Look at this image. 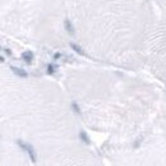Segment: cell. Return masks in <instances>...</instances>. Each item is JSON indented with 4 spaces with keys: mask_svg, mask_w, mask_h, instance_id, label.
Returning a JSON list of instances; mask_svg holds the SVG:
<instances>
[{
    "mask_svg": "<svg viewBox=\"0 0 166 166\" xmlns=\"http://www.w3.org/2000/svg\"><path fill=\"white\" fill-rule=\"evenodd\" d=\"M64 27H65V30H67V32L68 33H71V34H74V27H73V24H72V22L69 21V19H65L64 21Z\"/></svg>",
    "mask_w": 166,
    "mask_h": 166,
    "instance_id": "cell-4",
    "label": "cell"
},
{
    "mask_svg": "<svg viewBox=\"0 0 166 166\" xmlns=\"http://www.w3.org/2000/svg\"><path fill=\"white\" fill-rule=\"evenodd\" d=\"M60 56H62V54H60V52H56V54L54 55V58H55V59H59Z\"/></svg>",
    "mask_w": 166,
    "mask_h": 166,
    "instance_id": "cell-11",
    "label": "cell"
},
{
    "mask_svg": "<svg viewBox=\"0 0 166 166\" xmlns=\"http://www.w3.org/2000/svg\"><path fill=\"white\" fill-rule=\"evenodd\" d=\"M17 144H18L21 148H23V150L30 155V159H31V161H32L33 164L36 162V155H34V150H33V147H32L31 144L24 143L22 139H18V141H17Z\"/></svg>",
    "mask_w": 166,
    "mask_h": 166,
    "instance_id": "cell-1",
    "label": "cell"
},
{
    "mask_svg": "<svg viewBox=\"0 0 166 166\" xmlns=\"http://www.w3.org/2000/svg\"><path fill=\"white\" fill-rule=\"evenodd\" d=\"M0 62H2V63H4V62H5V59H4V56H2V58H0Z\"/></svg>",
    "mask_w": 166,
    "mask_h": 166,
    "instance_id": "cell-12",
    "label": "cell"
},
{
    "mask_svg": "<svg viewBox=\"0 0 166 166\" xmlns=\"http://www.w3.org/2000/svg\"><path fill=\"white\" fill-rule=\"evenodd\" d=\"M139 144H141V141H139V139H138V141L134 143V148H138V146H139Z\"/></svg>",
    "mask_w": 166,
    "mask_h": 166,
    "instance_id": "cell-10",
    "label": "cell"
},
{
    "mask_svg": "<svg viewBox=\"0 0 166 166\" xmlns=\"http://www.w3.org/2000/svg\"><path fill=\"white\" fill-rule=\"evenodd\" d=\"M71 47L77 52V54H79V55H82V56H84L86 54H84V51L81 49V46H78V45H75L74 42H71Z\"/></svg>",
    "mask_w": 166,
    "mask_h": 166,
    "instance_id": "cell-5",
    "label": "cell"
},
{
    "mask_svg": "<svg viewBox=\"0 0 166 166\" xmlns=\"http://www.w3.org/2000/svg\"><path fill=\"white\" fill-rule=\"evenodd\" d=\"M3 50H4V51H5V52H6V54H8V55H9V56H12V51H10L9 49H6V47H4Z\"/></svg>",
    "mask_w": 166,
    "mask_h": 166,
    "instance_id": "cell-9",
    "label": "cell"
},
{
    "mask_svg": "<svg viewBox=\"0 0 166 166\" xmlns=\"http://www.w3.org/2000/svg\"><path fill=\"white\" fill-rule=\"evenodd\" d=\"M72 109L74 110V112H77V114H81V109H79V106H78L77 102H73L72 103Z\"/></svg>",
    "mask_w": 166,
    "mask_h": 166,
    "instance_id": "cell-8",
    "label": "cell"
},
{
    "mask_svg": "<svg viewBox=\"0 0 166 166\" xmlns=\"http://www.w3.org/2000/svg\"><path fill=\"white\" fill-rule=\"evenodd\" d=\"M56 71V68L54 64H47V68H46V73L47 74H54Z\"/></svg>",
    "mask_w": 166,
    "mask_h": 166,
    "instance_id": "cell-7",
    "label": "cell"
},
{
    "mask_svg": "<svg viewBox=\"0 0 166 166\" xmlns=\"http://www.w3.org/2000/svg\"><path fill=\"white\" fill-rule=\"evenodd\" d=\"M79 138H81L82 141H83V143H86V144H90V137L87 136V133H86V132H83V130H82V132L79 133Z\"/></svg>",
    "mask_w": 166,
    "mask_h": 166,
    "instance_id": "cell-6",
    "label": "cell"
},
{
    "mask_svg": "<svg viewBox=\"0 0 166 166\" xmlns=\"http://www.w3.org/2000/svg\"><path fill=\"white\" fill-rule=\"evenodd\" d=\"M22 59L27 64H31L32 63V59H33V52L32 51H24L23 54H22Z\"/></svg>",
    "mask_w": 166,
    "mask_h": 166,
    "instance_id": "cell-3",
    "label": "cell"
},
{
    "mask_svg": "<svg viewBox=\"0 0 166 166\" xmlns=\"http://www.w3.org/2000/svg\"><path fill=\"white\" fill-rule=\"evenodd\" d=\"M10 69L13 71V73H14L15 75H18V77H21V78H27V77H28V73L26 72L24 69H22V68H15V67H12Z\"/></svg>",
    "mask_w": 166,
    "mask_h": 166,
    "instance_id": "cell-2",
    "label": "cell"
}]
</instances>
